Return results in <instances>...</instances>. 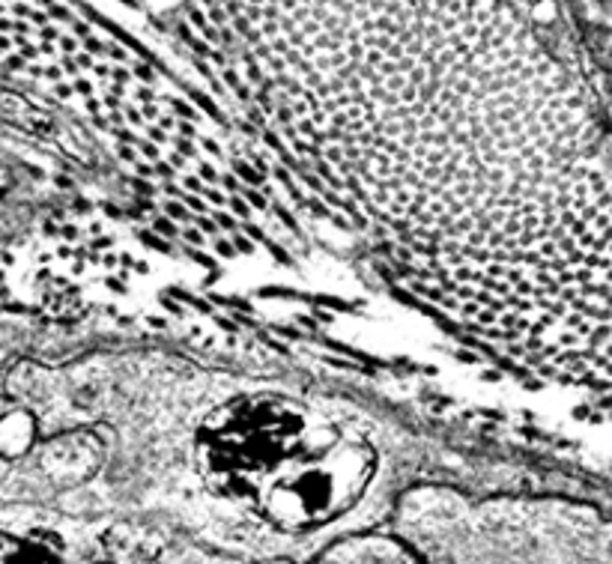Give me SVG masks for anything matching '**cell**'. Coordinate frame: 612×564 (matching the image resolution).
I'll return each mask as SVG.
<instances>
[{
	"instance_id": "cell-2",
	"label": "cell",
	"mask_w": 612,
	"mask_h": 564,
	"mask_svg": "<svg viewBox=\"0 0 612 564\" xmlns=\"http://www.w3.org/2000/svg\"><path fill=\"white\" fill-rule=\"evenodd\" d=\"M320 564H421L398 541L389 538H356L332 547Z\"/></svg>"
},
{
	"instance_id": "cell-1",
	"label": "cell",
	"mask_w": 612,
	"mask_h": 564,
	"mask_svg": "<svg viewBox=\"0 0 612 564\" xmlns=\"http://www.w3.org/2000/svg\"><path fill=\"white\" fill-rule=\"evenodd\" d=\"M242 63L407 257L484 281L505 332H610V147L523 6L260 3Z\"/></svg>"
},
{
	"instance_id": "cell-3",
	"label": "cell",
	"mask_w": 612,
	"mask_h": 564,
	"mask_svg": "<svg viewBox=\"0 0 612 564\" xmlns=\"http://www.w3.org/2000/svg\"><path fill=\"white\" fill-rule=\"evenodd\" d=\"M275 564H290V562H275Z\"/></svg>"
}]
</instances>
